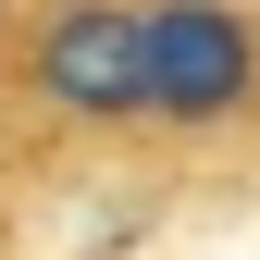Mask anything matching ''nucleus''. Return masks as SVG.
<instances>
[{
  "label": "nucleus",
  "instance_id": "obj_1",
  "mask_svg": "<svg viewBox=\"0 0 260 260\" xmlns=\"http://www.w3.org/2000/svg\"><path fill=\"white\" fill-rule=\"evenodd\" d=\"M137 124H161V137L260 124V13L248 0H137Z\"/></svg>",
  "mask_w": 260,
  "mask_h": 260
},
{
  "label": "nucleus",
  "instance_id": "obj_2",
  "mask_svg": "<svg viewBox=\"0 0 260 260\" xmlns=\"http://www.w3.org/2000/svg\"><path fill=\"white\" fill-rule=\"evenodd\" d=\"M0 75L25 87L38 124L124 137L137 124V0H25L0 25Z\"/></svg>",
  "mask_w": 260,
  "mask_h": 260
}]
</instances>
